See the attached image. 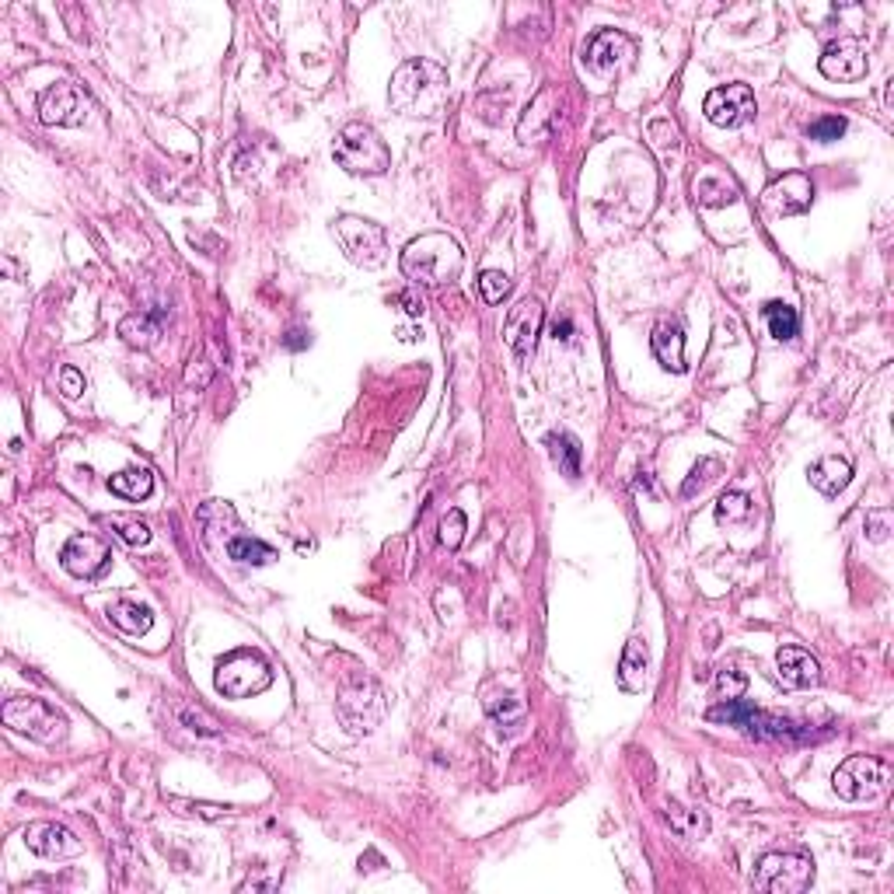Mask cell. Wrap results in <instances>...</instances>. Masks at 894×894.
Returning a JSON list of instances; mask_svg holds the SVG:
<instances>
[{
    "instance_id": "obj_1",
    "label": "cell",
    "mask_w": 894,
    "mask_h": 894,
    "mask_svg": "<svg viewBox=\"0 0 894 894\" xmlns=\"http://www.w3.org/2000/svg\"><path fill=\"white\" fill-rule=\"evenodd\" d=\"M388 98L409 116H441L447 102V70L434 60H406L392 74Z\"/></svg>"
},
{
    "instance_id": "obj_2",
    "label": "cell",
    "mask_w": 894,
    "mask_h": 894,
    "mask_svg": "<svg viewBox=\"0 0 894 894\" xmlns=\"http://www.w3.org/2000/svg\"><path fill=\"white\" fill-rule=\"evenodd\" d=\"M461 266H465V255H461L458 241L441 231L420 234L402 252V273L423 287H444V283L458 280Z\"/></svg>"
},
{
    "instance_id": "obj_3",
    "label": "cell",
    "mask_w": 894,
    "mask_h": 894,
    "mask_svg": "<svg viewBox=\"0 0 894 894\" xmlns=\"http://www.w3.org/2000/svg\"><path fill=\"white\" fill-rule=\"evenodd\" d=\"M332 158L350 175H385L392 165L388 144L367 123H346L332 140Z\"/></svg>"
},
{
    "instance_id": "obj_4",
    "label": "cell",
    "mask_w": 894,
    "mask_h": 894,
    "mask_svg": "<svg viewBox=\"0 0 894 894\" xmlns=\"http://www.w3.org/2000/svg\"><path fill=\"white\" fill-rule=\"evenodd\" d=\"M4 723L18 734H28L39 744H56L67 737V716L60 709H53L46 699H35V695H25V699H7L4 709H0Z\"/></svg>"
},
{
    "instance_id": "obj_5",
    "label": "cell",
    "mask_w": 894,
    "mask_h": 894,
    "mask_svg": "<svg viewBox=\"0 0 894 894\" xmlns=\"http://www.w3.org/2000/svg\"><path fill=\"white\" fill-rule=\"evenodd\" d=\"M385 716V692L367 674H353L339 688V720L346 723L350 734H371L378 720Z\"/></svg>"
},
{
    "instance_id": "obj_6",
    "label": "cell",
    "mask_w": 894,
    "mask_h": 894,
    "mask_svg": "<svg viewBox=\"0 0 894 894\" xmlns=\"http://www.w3.org/2000/svg\"><path fill=\"white\" fill-rule=\"evenodd\" d=\"M214 685L224 699H248V695H259L273 685V671L255 650H234L224 661H217Z\"/></svg>"
},
{
    "instance_id": "obj_7",
    "label": "cell",
    "mask_w": 894,
    "mask_h": 894,
    "mask_svg": "<svg viewBox=\"0 0 894 894\" xmlns=\"http://www.w3.org/2000/svg\"><path fill=\"white\" fill-rule=\"evenodd\" d=\"M332 231H336V241L343 245V252L350 262H357V266H364V269H374L385 262L388 234L381 224L367 221V217H357V214H343V217H336Z\"/></svg>"
},
{
    "instance_id": "obj_8",
    "label": "cell",
    "mask_w": 894,
    "mask_h": 894,
    "mask_svg": "<svg viewBox=\"0 0 894 894\" xmlns=\"http://www.w3.org/2000/svg\"><path fill=\"white\" fill-rule=\"evenodd\" d=\"M814 884V863L800 853H765L755 870V888L765 894H804Z\"/></svg>"
},
{
    "instance_id": "obj_9",
    "label": "cell",
    "mask_w": 894,
    "mask_h": 894,
    "mask_svg": "<svg viewBox=\"0 0 894 894\" xmlns=\"http://www.w3.org/2000/svg\"><path fill=\"white\" fill-rule=\"evenodd\" d=\"M888 783H891L888 762H881L874 755H849L832 776V786L842 800H874L888 790Z\"/></svg>"
},
{
    "instance_id": "obj_10",
    "label": "cell",
    "mask_w": 894,
    "mask_h": 894,
    "mask_svg": "<svg viewBox=\"0 0 894 894\" xmlns=\"http://www.w3.org/2000/svg\"><path fill=\"white\" fill-rule=\"evenodd\" d=\"M709 720L713 723H727V727H741L744 734L751 737H797V723L786 720V716H772L755 709L751 702L744 699H723L720 706L709 709Z\"/></svg>"
},
{
    "instance_id": "obj_11",
    "label": "cell",
    "mask_w": 894,
    "mask_h": 894,
    "mask_svg": "<svg viewBox=\"0 0 894 894\" xmlns=\"http://www.w3.org/2000/svg\"><path fill=\"white\" fill-rule=\"evenodd\" d=\"M702 109H706V119L713 126L734 130V126H744L755 116V95H751L748 84H723V88L709 91Z\"/></svg>"
},
{
    "instance_id": "obj_12",
    "label": "cell",
    "mask_w": 894,
    "mask_h": 894,
    "mask_svg": "<svg viewBox=\"0 0 894 894\" xmlns=\"http://www.w3.org/2000/svg\"><path fill=\"white\" fill-rule=\"evenodd\" d=\"M60 563L70 577L77 580H98L112 563V552L109 545L102 542L98 535H74L60 552Z\"/></svg>"
},
{
    "instance_id": "obj_13",
    "label": "cell",
    "mask_w": 894,
    "mask_h": 894,
    "mask_svg": "<svg viewBox=\"0 0 894 894\" xmlns=\"http://www.w3.org/2000/svg\"><path fill=\"white\" fill-rule=\"evenodd\" d=\"M542 322H545V308L538 297H521V301L510 308L507 322H503V336H507L510 350L517 357H531L535 353V343L542 336Z\"/></svg>"
},
{
    "instance_id": "obj_14",
    "label": "cell",
    "mask_w": 894,
    "mask_h": 894,
    "mask_svg": "<svg viewBox=\"0 0 894 894\" xmlns=\"http://www.w3.org/2000/svg\"><path fill=\"white\" fill-rule=\"evenodd\" d=\"M88 109H91L88 95H84L77 84L60 81L42 95L39 119L46 126H81L84 119H88Z\"/></svg>"
},
{
    "instance_id": "obj_15",
    "label": "cell",
    "mask_w": 894,
    "mask_h": 894,
    "mask_svg": "<svg viewBox=\"0 0 894 894\" xmlns=\"http://www.w3.org/2000/svg\"><path fill=\"white\" fill-rule=\"evenodd\" d=\"M814 203V186L804 172H786L783 179H776L769 189L762 193V207L769 210L772 217H797L807 214Z\"/></svg>"
},
{
    "instance_id": "obj_16",
    "label": "cell",
    "mask_w": 894,
    "mask_h": 894,
    "mask_svg": "<svg viewBox=\"0 0 894 894\" xmlns=\"http://www.w3.org/2000/svg\"><path fill=\"white\" fill-rule=\"evenodd\" d=\"M25 846L32 849L42 860H70V856H81V839H77L70 828L56 825V821H32L25 828Z\"/></svg>"
},
{
    "instance_id": "obj_17",
    "label": "cell",
    "mask_w": 894,
    "mask_h": 894,
    "mask_svg": "<svg viewBox=\"0 0 894 894\" xmlns=\"http://www.w3.org/2000/svg\"><path fill=\"white\" fill-rule=\"evenodd\" d=\"M633 53H636V42L629 39L626 32H619V28H605V32H598L591 42H587L584 63L591 74L605 77V74H612V70H619Z\"/></svg>"
},
{
    "instance_id": "obj_18",
    "label": "cell",
    "mask_w": 894,
    "mask_h": 894,
    "mask_svg": "<svg viewBox=\"0 0 894 894\" xmlns=\"http://www.w3.org/2000/svg\"><path fill=\"white\" fill-rule=\"evenodd\" d=\"M867 53H863L856 42L839 39L821 53L818 70L828 77V81H863L867 77Z\"/></svg>"
},
{
    "instance_id": "obj_19",
    "label": "cell",
    "mask_w": 894,
    "mask_h": 894,
    "mask_svg": "<svg viewBox=\"0 0 894 894\" xmlns=\"http://www.w3.org/2000/svg\"><path fill=\"white\" fill-rule=\"evenodd\" d=\"M556 91L552 88H542L535 98H531L528 112L521 116V123H517V137L524 140V144H538V140H545L552 133V126H556Z\"/></svg>"
},
{
    "instance_id": "obj_20",
    "label": "cell",
    "mask_w": 894,
    "mask_h": 894,
    "mask_svg": "<svg viewBox=\"0 0 894 894\" xmlns=\"http://www.w3.org/2000/svg\"><path fill=\"white\" fill-rule=\"evenodd\" d=\"M692 196H695V203H702V207L720 210V207H734L741 189H737V182L730 179L727 172H720V168H706V172L695 175Z\"/></svg>"
},
{
    "instance_id": "obj_21",
    "label": "cell",
    "mask_w": 894,
    "mask_h": 894,
    "mask_svg": "<svg viewBox=\"0 0 894 894\" xmlns=\"http://www.w3.org/2000/svg\"><path fill=\"white\" fill-rule=\"evenodd\" d=\"M776 668H779L783 685H790V688H811L821 681V664L814 661L804 647H779Z\"/></svg>"
},
{
    "instance_id": "obj_22",
    "label": "cell",
    "mask_w": 894,
    "mask_h": 894,
    "mask_svg": "<svg viewBox=\"0 0 894 894\" xmlns=\"http://www.w3.org/2000/svg\"><path fill=\"white\" fill-rule=\"evenodd\" d=\"M807 479H811V486L821 496H839L849 486V479H853V465L846 458H839V454H825V458H818L811 465Z\"/></svg>"
},
{
    "instance_id": "obj_23",
    "label": "cell",
    "mask_w": 894,
    "mask_h": 894,
    "mask_svg": "<svg viewBox=\"0 0 894 894\" xmlns=\"http://www.w3.org/2000/svg\"><path fill=\"white\" fill-rule=\"evenodd\" d=\"M650 346H654V357L661 360L664 371L671 374L685 371V336H681V329L674 322H657Z\"/></svg>"
},
{
    "instance_id": "obj_24",
    "label": "cell",
    "mask_w": 894,
    "mask_h": 894,
    "mask_svg": "<svg viewBox=\"0 0 894 894\" xmlns=\"http://www.w3.org/2000/svg\"><path fill=\"white\" fill-rule=\"evenodd\" d=\"M647 643L643 640H629L626 650H622V664H619V685L626 692H643L647 688Z\"/></svg>"
},
{
    "instance_id": "obj_25",
    "label": "cell",
    "mask_w": 894,
    "mask_h": 894,
    "mask_svg": "<svg viewBox=\"0 0 894 894\" xmlns=\"http://www.w3.org/2000/svg\"><path fill=\"white\" fill-rule=\"evenodd\" d=\"M109 622L126 636H144L151 629V608L137 605V601H116L109 605Z\"/></svg>"
},
{
    "instance_id": "obj_26",
    "label": "cell",
    "mask_w": 894,
    "mask_h": 894,
    "mask_svg": "<svg viewBox=\"0 0 894 894\" xmlns=\"http://www.w3.org/2000/svg\"><path fill=\"white\" fill-rule=\"evenodd\" d=\"M119 336L126 339L130 346H137V350H147V346L158 343L161 336V315H126L123 322H119Z\"/></svg>"
},
{
    "instance_id": "obj_27",
    "label": "cell",
    "mask_w": 894,
    "mask_h": 894,
    "mask_svg": "<svg viewBox=\"0 0 894 894\" xmlns=\"http://www.w3.org/2000/svg\"><path fill=\"white\" fill-rule=\"evenodd\" d=\"M109 489L123 500H147L154 489V475L151 468H123L119 475L109 479Z\"/></svg>"
},
{
    "instance_id": "obj_28",
    "label": "cell",
    "mask_w": 894,
    "mask_h": 894,
    "mask_svg": "<svg viewBox=\"0 0 894 894\" xmlns=\"http://www.w3.org/2000/svg\"><path fill=\"white\" fill-rule=\"evenodd\" d=\"M664 818H668L671 832H678L681 839H702V835L709 832L706 814H702V811H688V807L674 804V800H671L668 807H664Z\"/></svg>"
},
{
    "instance_id": "obj_29",
    "label": "cell",
    "mask_w": 894,
    "mask_h": 894,
    "mask_svg": "<svg viewBox=\"0 0 894 894\" xmlns=\"http://www.w3.org/2000/svg\"><path fill=\"white\" fill-rule=\"evenodd\" d=\"M751 514H755V503L741 489H730L716 500V524H744L751 521Z\"/></svg>"
},
{
    "instance_id": "obj_30",
    "label": "cell",
    "mask_w": 894,
    "mask_h": 894,
    "mask_svg": "<svg viewBox=\"0 0 894 894\" xmlns=\"http://www.w3.org/2000/svg\"><path fill=\"white\" fill-rule=\"evenodd\" d=\"M227 556L238 559V563H252V566H266L276 559V549L266 542H259V538H245V535H234L231 542H227Z\"/></svg>"
},
{
    "instance_id": "obj_31",
    "label": "cell",
    "mask_w": 894,
    "mask_h": 894,
    "mask_svg": "<svg viewBox=\"0 0 894 894\" xmlns=\"http://www.w3.org/2000/svg\"><path fill=\"white\" fill-rule=\"evenodd\" d=\"M486 713L493 716V720L500 723V730H507V734H514V730L524 723V706L507 692L503 695H486Z\"/></svg>"
},
{
    "instance_id": "obj_32",
    "label": "cell",
    "mask_w": 894,
    "mask_h": 894,
    "mask_svg": "<svg viewBox=\"0 0 894 894\" xmlns=\"http://www.w3.org/2000/svg\"><path fill=\"white\" fill-rule=\"evenodd\" d=\"M765 322H769V332L776 339H793L797 336V329H800L797 308H790V304H783V301L765 304Z\"/></svg>"
},
{
    "instance_id": "obj_33",
    "label": "cell",
    "mask_w": 894,
    "mask_h": 894,
    "mask_svg": "<svg viewBox=\"0 0 894 894\" xmlns=\"http://www.w3.org/2000/svg\"><path fill=\"white\" fill-rule=\"evenodd\" d=\"M549 447H552L556 465L563 468L570 479H577L580 475V447H577V441H573L570 434H549Z\"/></svg>"
},
{
    "instance_id": "obj_34",
    "label": "cell",
    "mask_w": 894,
    "mask_h": 894,
    "mask_svg": "<svg viewBox=\"0 0 894 894\" xmlns=\"http://www.w3.org/2000/svg\"><path fill=\"white\" fill-rule=\"evenodd\" d=\"M510 287H514V280H510L503 269H486V273L479 276V294L486 304H503V297L510 294Z\"/></svg>"
},
{
    "instance_id": "obj_35",
    "label": "cell",
    "mask_w": 894,
    "mask_h": 894,
    "mask_svg": "<svg viewBox=\"0 0 894 894\" xmlns=\"http://www.w3.org/2000/svg\"><path fill=\"white\" fill-rule=\"evenodd\" d=\"M109 524L116 528V535L123 538L126 545H147L151 542V528H147L140 517H126V514H112Z\"/></svg>"
},
{
    "instance_id": "obj_36",
    "label": "cell",
    "mask_w": 894,
    "mask_h": 894,
    "mask_svg": "<svg viewBox=\"0 0 894 894\" xmlns=\"http://www.w3.org/2000/svg\"><path fill=\"white\" fill-rule=\"evenodd\" d=\"M650 144H654V151H661V154L678 151L681 147L678 123H671V119H654V123H650Z\"/></svg>"
},
{
    "instance_id": "obj_37",
    "label": "cell",
    "mask_w": 894,
    "mask_h": 894,
    "mask_svg": "<svg viewBox=\"0 0 894 894\" xmlns=\"http://www.w3.org/2000/svg\"><path fill=\"white\" fill-rule=\"evenodd\" d=\"M716 472H720V461H716V458H702L699 465H695L692 472H688L685 486H681V496H695V493H702V489H706L709 482L716 479Z\"/></svg>"
},
{
    "instance_id": "obj_38",
    "label": "cell",
    "mask_w": 894,
    "mask_h": 894,
    "mask_svg": "<svg viewBox=\"0 0 894 894\" xmlns=\"http://www.w3.org/2000/svg\"><path fill=\"white\" fill-rule=\"evenodd\" d=\"M465 531H468V521H465V514H461L458 507H451L444 514V521H441V545L444 549H458L461 542H465Z\"/></svg>"
},
{
    "instance_id": "obj_39",
    "label": "cell",
    "mask_w": 894,
    "mask_h": 894,
    "mask_svg": "<svg viewBox=\"0 0 894 894\" xmlns=\"http://www.w3.org/2000/svg\"><path fill=\"white\" fill-rule=\"evenodd\" d=\"M842 133H846V119L842 116H821L807 126V137L818 140V144H832V140H839Z\"/></svg>"
},
{
    "instance_id": "obj_40",
    "label": "cell",
    "mask_w": 894,
    "mask_h": 894,
    "mask_svg": "<svg viewBox=\"0 0 894 894\" xmlns=\"http://www.w3.org/2000/svg\"><path fill=\"white\" fill-rule=\"evenodd\" d=\"M891 528H894V514H891L888 507L870 510V514H867V538H870V542H888Z\"/></svg>"
},
{
    "instance_id": "obj_41",
    "label": "cell",
    "mask_w": 894,
    "mask_h": 894,
    "mask_svg": "<svg viewBox=\"0 0 894 894\" xmlns=\"http://www.w3.org/2000/svg\"><path fill=\"white\" fill-rule=\"evenodd\" d=\"M60 392L67 395V399H81L84 378H81V371H77V367H63V371H60Z\"/></svg>"
},
{
    "instance_id": "obj_42",
    "label": "cell",
    "mask_w": 894,
    "mask_h": 894,
    "mask_svg": "<svg viewBox=\"0 0 894 894\" xmlns=\"http://www.w3.org/2000/svg\"><path fill=\"white\" fill-rule=\"evenodd\" d=\"M210 364L207 360H193V364H189V371H186V385H210Z\"/></svg>"
},
{
    "instance_id": "obj_43",
    "label": "cell",
    "mask_w": 894,
    "mask_h": 894,
    "mask_svg": "<svg viewBox=\"0 0 894 894\" xmlns=\"http://www.w3.org/2000/svg\"><path fill=\"white\" fill-rule=\"evenodd\" d=\"M182 720H186L193 730H203V734H217V723L210 720V716H203L200 709H196V713H193V709H182Z\"/></svg>"
},
{
    "instance_id": "obj_44",
    "label": "cell",
    "mask_w": 894,
    "mask_h": 894,
    "mask_svg": "<svg viewBox=\"0 0 894 894\" xmlns=\"http://www.w3.org/2000/svg\"><path fill=\"white\" fill-rule=\"evenodd\" d=\"M392 304H402V311H406V315H413V318L423 315V301L413 294V290H402V294H395Z\"/></svg>"
},
{
    "instance_id": "obj_45",
    "label": "cell",
    "mask_w": 894,
    "mask_h": 894,
    "mask_svg": "<svg viewBox=\"0 0 894 894\" xmlns=\"http://www.w3.org/2000/svg\"><path fill=\"white\" fill-rule=\"evenodd\" d=\"M720 688L727 692V699H737V695L744 692V678L734 671H720Z\"/></svg>"
},
{
    "instance_id": "obj_46",
    "label": "cell",
    "mask_w": 894,
    "mask_h": 894,
    "mask_svg": "<svg viewBox=\"0 0 894 894\" xmlns=\"http://www.w3.org/2000/svg\"><path fill=\"white\" fill-rule=\"evenodd\" d=\"M182 804V800H175ZM189 814H203V818H221V814H231V807H214V804H186Z\"/></svg>"
},
{
    "instance_id": "obj_47",
    "label": "cell",
    "mask_w": 894,
    "mask_h": 894,
    "mask_svg": "<svg viewBox=\"0 0 894 894\" xmlns=\"http://www.w3.org/2000/svg\"><path fill=\"white\" fill-rule=\"evenodd\" d=\"M283 346H287V350H304V346H308V336H304L301 329H290L287 339H283Z\"/></svg>"
},
{
    "instance_id": "obj_48",
    "label": "cell",
    "mask_w": 894,
    "mask_h": 894,
    "mask_svg": "<svg viewBox=\"0 0 894 894\" xmlns=\"http://www.w3.org/2000/svg\"><path fill=\"white\" fill-rule=\"evenodd\" d=\"M552 336H556V339H570V336H573V325H570V318H563V322H556V325H552Z\"/></svg>"
}]
</instances>
